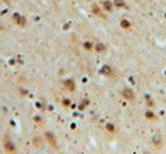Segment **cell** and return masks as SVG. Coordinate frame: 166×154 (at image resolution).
Instances as JSON below:
<instances>
[{
	"mask_svg": "<svg viewBox=\"0 0 166 154\" xmlns=\"http://www.w3.org/2000/svg\"><path fill=\"white\" fill-rule=\"evenodd\" d=\"M115 5H116L118 8H120V7H121V8H124V7H125V2L123 1V0H115Z\"/></svg>",
	"mask_w": 166,
	"mask_h": 154,
	"instance_id": "cell-1",
	"label": "cell"
}]
</instances>
